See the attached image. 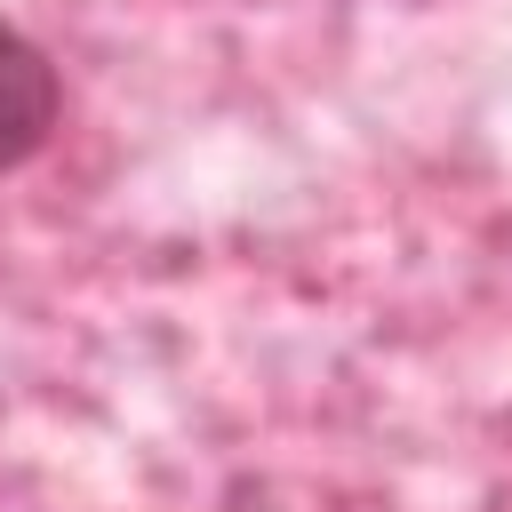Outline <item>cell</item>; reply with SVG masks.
Here are the masks:
<instances>
[{
	"mask_svg": "<svg viewBox=\"0 0 512 512\" xmlns=\"http://www.w3.org/2000/svg\"><path fill=\"white\" fill-rule=\"evenodd\" d=\"M56 104H64L56 64H48L16 24H0V176H8V168H24V160L48 144Z\"/></svg>",
	"mask_w": 512,
	"mask_h": 512,
	"instance_id": "6da1fadb",
	"label": "cell"
}]
</instances>
